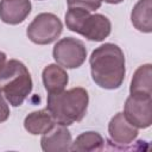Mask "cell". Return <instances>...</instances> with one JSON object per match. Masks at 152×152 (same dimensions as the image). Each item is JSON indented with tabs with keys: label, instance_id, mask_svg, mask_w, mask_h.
<instances>
[{
	"label": "cell",
	"instance_id": "cell-18",
	"mask_svg": "<svg viewBox=\"0 0 152 152\" xmlns=\"http://www.w3.org/2000/svg\"><path fill=\"white\" fill-rule=\"evenodd\" d=\"M6 62H7V61H6V53L2 52V51H0V69L5 65Z\"/></svg>",
	"mask_w": 152,
	"mask_h": 152
},
{
	"label": "cell",
	"instance_id": "cell-1",
	"mask_svg": "<svg viewBox=\"0 0 152 152\" xmlns=\"http://www.w3.org/2000/svg\"><path fill=\"white\" fill-rule=\"evenodd\" d=\"M89 64L91 78L100 88L114 90L121 87L126 74L125 55L116 44L104 43L96 48Z\"/></svg>",
	"mask_w": 152,
	"mask_h": 152
},
{
	"label": "cell",
	"instance_id": "cell-15",
	"mask_svg": "<svg viewBox=\"0 0 152 152\" xmlns=\"http://www.w3.org/2000/svg\"><path fill=\"white\" fill-rule=\"evenodd\" d=\"M104 146V140L102 135L94 131H87L81 133L75 141L71 142L70 151L77 152H94L102 151Z\"/></svg>",
	"mask_w": 152,
	"mask_h": 152
},
{
	"label": "cell",
	"instance_id": "cell-8",
	"mask_svg": "<svg viewBox=\"0 0 152 152\" xmlns=\"http://www.w3.org/2000/svg\"><path fill=\"white\" fill-rule=\"evenodd\" d=\"M110 141L124 147L132 144L138 137V128L127 121L124 113H116L108 124Z\"/></svg>",
	"mask_w": 152,
	"mask_h": 152
},
{
	"label": "cell",
	"instance_id": "cell-10",
	"mask_svg": "<svg viewBox=\"0 0 152 152\" xmlns=\"http://www.w3.org/2000/svg\"><path fill=\"white\" fill-rule=\"evenodd\" d=\"M31 10L32 5L30 0H1L0 19L5 24L18 25L28 17Z\"/></svg>",
	"mask_w": 152,
	"mask_h": 152
},
{
	"label": "cell",
	"instance_id": "cell-13",
	"mask_svg": "<svg viewBox=\"0 0 152 152\" xmlns=\"http://www.w3.org/2000/svg\"><path fill=\"white\" fill-rule=\"evenodd\" d=\"M152 0H139L132 12H131V21L133 26L144 33L152 32Z\"/></svg>",
	"mask_w": 152,
	"mask_h": 152
},
{
	"label": "cell",
	"instance_id": "cell-5",
	"mask_svg": "<svg viewBox=\"0 0 152 152\" xmlns=\"http://www.w3.org/2000/svg\"><path fill=\"white\" fill-rule=\"evenodd\" d=\"M63 31V24L53 13H39L26 28L27 38L38 45H48L57 40Z\"/></svg>",
	"mask_w": 152,
	"mask_h": 152
},
{
	"label": "cell",
	"instance_id": "cell-3",
	"mask_svg": "<svg viewBox=\"0 0 152 152\" xmlns=\"http://www.w3.org/2000/svg\"><path fill=\"white\" fill-rule=\"evenodd\" d=\"M32 88L31 74L23 62L10 59L0 69V90L11 106H21L31 94Z\"/></svg>",
	"mask_w": 152,
	"mask_h": 152
},
{
	"label": "cell",
	"instance_id": "cell-14",
	"mask_svg": "<svg viewBox=\"0 0 152 152\" xmlns=\"http://www.w3.org/2000/svg\"><path fill=\"white\" fill-rule=\"evenodd\" d=\"M152 65L150 63L140 65L131 80L129 94L152 95Z\"/></svg>",
	"mask_w": 152,
	"mask_h": 152
},
{
	"label": "cell",
	"instance_id": "cell-4",
	"mask_svg": "<svg viewBox=\"0 0 152 152\" xmlns=\"http://www.w3.org/2000/svg\"><path fill=\"white\" fill-rule=\"evenodd\" d=\"M65 25L70 31L91 42L104 40L112 31L110 20L106 15L100 13L91 14L82 8H69L65 13Z\"/></svg>",
	"mask_w": 152,
	"mask_h": 152
},
{
	"label": "cell",
	"instance_id": "cell-16",
	"mask_svg": "<svg viewBox=\"0 0 152 152\" xmlns=\"http://www.w3.org/2000/svg\"><path fill=\"white\" fill-rule=\"evenodd\" d=\"M102 0H66L69 8H82L89 12L96 11L101 7Z\"/></svg>",
	"mask_w": 152,
	"mask_h": 152
},
{
	"label": "cell",
	"instance_id": "cell-7",
	"mask_svg": "<svg viewBox=\"0 0 152 152\" xmlns=\"http://www.w3.org/2000/svg\"><path fill=\"white\" fill-rule=\"evenodd\" d=\"M124 115L137 128H148L152 124L151 95L129 94L125 102Z\"/></svg>",
	"mask_w": 152,
	"mask_h": 152
},
{
	"label": "cell",
	"instance_id": "cell-9",
	"mask_svg": "<svg viewBox=\"0 0 152 152\" xmlns=\"http://www.w3.org/2000/svg\"><path fill=\"white\" fill-rule=\"evenodd\" d=\"M72 139L66 126L55 124L48 132L42 134L40 147L44 152H65L70 151Z\"/></svg>",
	"mask_w": 152,
	"mask_h": 152
},
{
	"label": "cell",
	"instance_id": "cell-17",
	"mask_svg": "<svg viewBox=\"0 0 152 152\" xmlns=\"http://www.w3.org/2000/svg\"><path fill=\"white\" fill-rule=\"evenodd\" d=\"M10 116V107L7 101L5 100V96L2 91L0 90V122H4Z\"/></svg>",
	"mask_w": 152,
	"mask_h": 152
},
{
	"label": "cell",
	"instance_id": "cell-19",
	"mask_svg": "<svg viewBox=\"0 0 152 152\" xmlns=\"http://www.w3.org/2000/svg\"><path fill=\"white\" fill-rule=\"evenodd\" d=\"M102 1H104V2H107V4H112V5H116V4H120V2H122L124 0H102Z\"/></svg>",
	"mask_w": 152,
	"mask_h": 152
},
{
	"label": "cell",
	"instance_id": "cell-6",
	"mask_svg": "<svg viewBox=\"0 0 152 152\" xmlns=\"http://www.w3.org/2000/svg\"><path fill=\"white\" fill-rule=\"evenodd\" d=\"M52 57L62 68L77 69L86 62L87 49L82 40L72 37H65L55 44Z\"/></svg>",
	"mask_w": 152,
	"mask_h": 152
},
{
	"label": "cell",
	"instance_id": "cell-12",
	"mask_svg": "<svg viewBox=\"0 0 152 152\" xmlns=\"http://www.w3.org/2000/svg\"><path fill=\"white\" fill-rule=\"evenodd\" d=\"M55 124L56 122L48 109H40V110L32 112V113L27 114L24 120L25 129L32 135L44 134Z\"/></svg>",
	"mask_w": 152,
	"mask_h": 152
},
{
	"label": "cell",
	"instance_id": "cell-2",
	"mask_svg": "<svg viewBox=\"0 0 152 152\" xmlns=\"http://www.w3.org/2000/svg\"><path fill=\"white\" fill-rule=\"evenodd\" d=\"M88 104L89 95L82 87L49 94L46 100V109L55 122L66 127L84 118Z\"/></svg>",
	"mask_w": 152,
	"mask_h": 152
},
{
	"label": "cell",
	"instance_id": "cell-11",
	"mask_svg": "<svg viewBox=\"0 0 152 152\" xmlns=\"http://www.w3.org/2000/svg\"><path fill=\"white\" fill-rule=\"evenodd\" d=\"M42 80L45 90L49 94H52L64 90L69 82V76L64 68H62L57 63H52L44 68L42 72Z\"/></svg>",
	"mask_w": 152,
	"mask_h": 152
}]
</instances>
